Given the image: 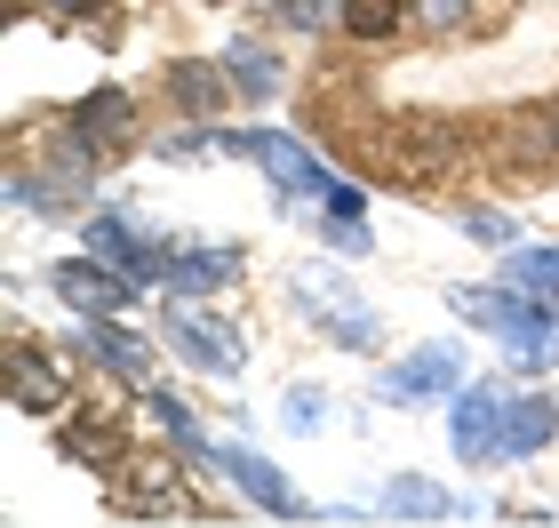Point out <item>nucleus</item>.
<instances>
[{"label":"nucleus","mask_w":559,"mask_h":528,"mask_svg":"<svg viewBox=\"0 0 559 528\" xmlns=\"http://www.w3.org/2000/svg\"><path fill=\"white\" fill-rule=\"evenodd\" d=\"M551 424H559L551 400H503V448H512V457H536L551 441Z\"/></svg>","instance_id":"10"},{"label":"nucleus","mask_w":559,"mask_h":528,"mask_svg":"<svg viewBox=\"0 0 559 528\" xmlns=\"http://www.w3.org/2000/svg\"><path fill=\"white\" fill-rule=\"evenodd\" d=\"M224 81H233L240 96H257V105H264V96H280V64L264 57V48L233 40V48H224Z\"/></svg>","instance_id":"12"},{"label":"nucleus","mask_w":559,"mask_h":528,"mask_svg":"<svg viewBox=\"0 0 559 528\" xmlns=\"http://www.w3.org/2000/svg\"><path fill=\"white\" fill-rule=\"evenodd\" d=\"M88 344H96V361H105V368H120L129 385H144V376H152V352H144L129 329H105V320H96V329H88Z\"/></svg>","instance_id":"15"},{"label":"nucleus","mask_w":559,"mask_h":528,"mask_svg":"<svg viewBox=\"0 0 559 528\" xmlns=\"http://www.w3.org/2000/svg\"><path fill=\"white\" fill-rule=\"evenodd\" d=\"M168 96H176V105H185L192 120H216V105H224V81H216L209 64H192V57H185V64L168 72Z\"/></svg>","instance_id":"14"},{"label":"nucleus","mask_w":559,"mask_h":528,"mask_svg":"<svg viewBox=\"0 0 559 528\" xmlns=\"http://www.w3.org/2000/svg\"><path fill=\"white\" fill-rule=\"evenodd\" d=\"M168 352H176V361H192V368H209V376H233L240 368V337L216 329V320H200V313H185V296H176V313H168Z\"/></svg>","instance_id":"4"},{"label":"nucleus","mask_w":559,"mask_h":528,"mask_svg":"<svg viewBox=\"0 0 559 528\" xmlns=\"http://www.w3.org/2000/svg\"><path fill=\"white\" fill-rule=\"evenodd\" d=\"M216 465L248 489V505H264V513H280V520H304V513H312V505H304V496H296L288 481H280V472H272L264 457H248V448H216Z\"/></svg>","instance_id":"7"},{"label":"nucleus","mask_w":559,"mask_h":528,"mask_svg":"<svg viewBox=\"0 0 559 528\" xmlns=\"http://www.w3.org/2000/svg\"><path fill=\"white\" fill-rule=\"evenodd\" d=\"M464 233H472V240H503V248L520 240V233H512V216H496V209H472V216H464Z\"/></svg>","instance_id":"19"},{"label":"nucleus","mask_w":559,"mask_h":528,"mask_svg":"<svg viewBox=\"0 0 559 528\" xmlns=\"http://www.w3.org/2000/svg\"><path fill=\"white\" fill-rule=\"evenodd\" d=\"M288 424H320V392H288Z\"/></svg>","instance_id":"24"},{"label":"nucleus","mask_w":559,"mask_h":528,"mask_svg":"<svg viewBox=\"0 0 559 528\" xmlns=\"http://www.w3.org/2000/svg\"><path fill=\"white\" fill-rule=\"evenodd\" d=\"M448 305L472 320V329H503V313H512V281L503 289H448Z\"/></svg>","instance_id":"16"},{"label":"nucleus","mask_w":559,"mask_h":528,"mask_svg":"<svg viewBox=\"0 0 559 528\" xmlns=\"http://www.w3.org/2000/svg\"><path fill=\"white\" fill-rule=\"evenodd\" d=\"M455 376H464V352L455 344H424L392 376H376V392L384 400H440V392H455Z\"/></svg>","instance_id":"5"},{"label":"nucleus","mask_w":559,"mask_h":528,"mask_svg":"<svg viewBox=\"0 0 559 528\" xmlns=\"http://www.w3.org/2000/svg\"><path fill=\"white\" fill-rule=\"evenodd\" d=\"M400 24V0H344V33L352 40H384Z\"/></svg>","instance_id":"18"},{"label":"nucleus","mask_w":559,"mask_h":528,"mask_svg":"<svg viewBox=\"0 0 559 528\" xmlns=\"http://www.w3.org/2000/svg\"><path fill=\"white\" fill-rule=\"evenodd\" d=\"M360 200H368L360 185H336V192H328V216H360Z\"/></svg>","instance_id":"23"},{"label":"nucleus","mask_w":559,"mask_h":528,"mask_svg":"<svg viewBox=\"0 0 559 528\" xmlns=\"http://www.w3.org/2000/svg\"><path fill=\"white\" fill-rule=\"evenodd\" d=\"M48 281H57V296H64V305H81L88 320L136 305V281H120V265H105V257H96V265H57Z\"/></svg>","instance_id":"3"},{"label":"nucleus","mask_w":559,"mask_h":528,"mask_svg":"<svg viewBox=\"0 0 559 528\" xmlns=\"http://www.w3.org/2000/svg\"><path fill=\"white\" fill-rule=\"evenodd\" d=\"M280 16H288V24H304V33H312V24L328 16V0H280Z\"/></svg>","instance_id":"21"},{"label":"nucleus","mask_w":559,"mask_h":528,"mask_svg":"<svg viewBox=\"0 0 559 528\" xmlns=\"http://www.w3.org/2000/svg\"><path fill=\"white\" fill-rule=\"evenodd\" d=\"M233 272H240V248H200V257H176L168 289H176V296H200V289L233 281Z\"/></svg>","instance_id":"13"},{"label":"nucleus","mask_w":559,"mask_h":528,"mask_svg":"<svg viewBox=\"0 0 559 528\" xmlns=\"http://www.w3.org/2000/svg\"><path fill=\"white\" fill-rule=\"evenodd\" d=\"M503 441V392L496 385H472L464 400H455V457L464 465H488Z\"/></svg>","instance_id":"6"},{"label":"nucleus","mask_w":559,"mask_h":528,"mask_svg":"<svg viewBox=\"0 0 559 528\" xmlns=\"http://www.w3.org/2000/svg\"><path fill=\"white\" fill-rule=\"evenodd\" d=\"M424 24H464V0H416Z\"/></svg>","instance_id":"22"},{"label":"nucleus","mask_w":559,"mask_h":528,"mask_svg":"<svg viewBox=\"0 0 559 528\" xmlns=\"http://www.w3.org/2000/svg\"><path fill=\"white\" fill-rule=\"evenodd\" d=\"M448 153L455 144H448L440 120H392L384 137H368V161L384 168L392 185H431V176L448 168Z\"/></svg>","instance_id":"2"},{"label":"nucleus","mask_w":559,"mask_h":528,"mask_svg":"<svg viewBox=\"0 0 559 528\" xmlns=\"http://www.w3.org/2000/svg\"><path fill=\"white\" fill-rule=\"evenodd\" d=\"M9 400L16 409H64V368L40 344H9Z\"/></svg>","instance_id":"9"},{"label":"nucleus","mask_w":559,"mask_h":528,"mask_svg":"<svg viewBox=\"0 0 559 528\" xmlns=\"http://www.w3.org/2000/svg\"><path fill=\"white\" fill-rule=\"evenodd\" d=\"M544 144H551V153H559V105L544 113Z\"/></svg>","instance_id":"25"},{"label":"nucleus","mask_w":559,"mask_h":528,"mask_svg":"<svg viewBox=\"0 0 559 528\" xmlns=\"http://www.w3.org/2000/svg\"><path fill=\"white\" fill-rule=\"evenodd\" d=\"M72 129H81L96 153H129V144H136V105H129L120 89H96V96H81Z\"/></svg>","instance_id":"8"},{"label":"nucleus","mask_w":559,"mask_h":528,"mask_svg":"<svg viewBox=\"0 0 559 528\" xmlns=\"http://www.w3.org/2000/svg\"><path fill=\"white\" fill-rule=\"evenodd\" d=\"M48 9H57V16H81V9H96V0H48Z\"/></svg>","instance_id":"26"},{"label":"nucleus","mask_w":559,"mask_h":528,"mask_svg":"<svg viewBox=\"0 0 559 528\" xmlns=\"http://www.w3.org/2000/svg\"><path fill=\"white\" fill-rule=\"evenodd\" d=\"M216 153H240V161H257V168L272 176V185H280V192H296V200H304V192H320V200H328V192L344 185V176L328 168V161H312V144H296V137H272V129H257V137H216Z\"/></svg>","instance_id":"1"},{"label":"nucleus","mask_w":559,"mask_h":528,"mask_svg":"<svg viewBox=\"0 0 559 528\" xmlns=\"http://www.w3.org/2000/svg\"><path fill=\"white\" fill-rule=\"evenodd\" d=\"M96 168V144L81 129H64V137H48V176H64V185H81V176Z\"/></svg>","instance_id":"17"},{"label":"nucleus","mask_w":559,"mask_h":528,"mask_svg":"<svg viewBox=\"0 0 559 528\" xmlns=\"http://www.w3.org/2000/svg\"><path fill=\"white\" fill-rule=\"evenodd\" d=\"M384 513H392V520H448V513H455V496H448L440 481H416V472H408V481H392V489H384Z\"/></svg>","instance_id":"11"},{"label":"nucleus","mask_w":559,"mask_h":528,"mask_svg":"<svg viewBox=\"0 0 559 528\" xmlns=\"http://www.w3.org/2000/svg\"><path fill=\"white\" fill-rule=\"evenodd\" d=\"M328 240H336L344 257H368V233H360V216H328Z\"/></svg>","instance_id":"20"}]
</instances>
